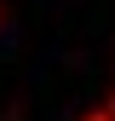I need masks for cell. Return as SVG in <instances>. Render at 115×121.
<instances>
[{
  "label": "cell",
  "mask_w": 115,
  "mask_h": 121,
  "mask_svg": "<svg viewBox=\"0 0 115 121\" xmlns=\"http://www.w3.org/2000/svg\"><path fill=\"white\" fill-rule=\"evenodd\" d=\"M86 121H115V110H109V104H104V110H92V115H86Z\"/></svg>",
  "instance_id": "1"
}]
</instances>
